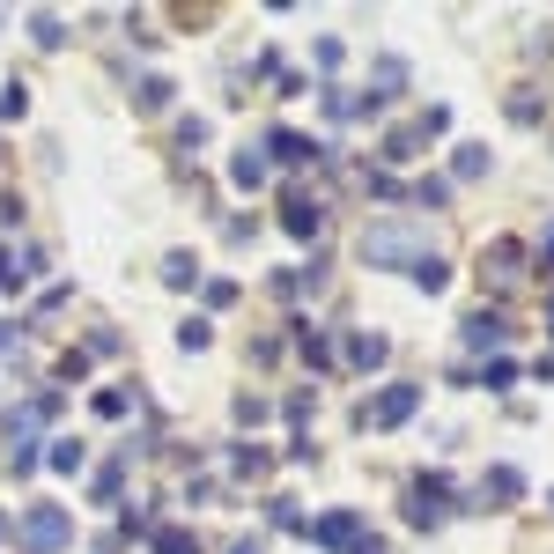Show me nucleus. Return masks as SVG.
Instances as JSON below:
<instances>
[{
	"label": "nucleus",
	"mask_w": 554,
	"mask_h": 554,
	"mask_svg": "<svg viewBox=\"0 0 554 554\" xmlns=\"http://www.w3.org/2000/svg\"><path fill=\"white\" fill-rule=\"evenodd\" d=\"M414 281H422V289L436 296V289H444V281H451V266H444V259H436V252H429L422 266H414Z\"/></svg>",
	"instance_id": "18"
},
{
	"label": "nucleus",
	"mask_w": 554,
	"mask_h": 554,
	"mask_svg": "<svg viewBox=\"0 0 554 554\" xmlns=\"http://www.w3.org/2000/svg\"><path fill=\"white\" fill-rule=\"evenodd\" d=\"M229 178H237V185H266V156H252V148H244V156L229 163Z\"/></svg>",
	"instance_id": "16"
},
{
	"label": "nucleus",
	"mask_w": 554,
	"mask_h": 554,
	"mask_svg": "<svg viewBox=\"0 0 554 554\" xmlns=\"http://www.w3.org/2000/svg\"><path fill=\"white\" fill-rule=\"evenodd\" d=\"M362 259L370 266H422L429 259V237L422 229H407V222H377V229H362Z\"/></svg>",
	"instance_id": "1"
},
{
	"label": "nucleus",
	"mask_w": 554,
	"mask_h": 554,
	"mask_svg": "<svg viewBox=\"0 0 554 554\" xmlns=\"http://www.w3.org/2000/svg\"><path fill=\"white\" fill-rule=\"evenodd\" d=\"M488 170V148H458V178H481Z\"/></svg>",
	"instance_id": "22"
},
{
	"label": "nucleus",
	"mask_w": 554,
	"mask_h": 554,
	"mask_svg": "<svg viewBox=\"0 0 554 554\" xmlns=\"http://www.w3.org/2000/svg\"><path fill=\"white\" fill-rule=\"evenodd\" d=\"M74 540V518L60 503H37V510H23V525H15V547L23 554H60Z\"/></svg>",
	"instance_id": "2"
},
{
	"label": "nucleus",
	"mask_w": 554,
	"mask_h": 554,
	"mask_svg": "<svg viewBox=\"0 0 554 554\" xmlns=\"http://www.w3.org/2000/svg\"><path fill=\"white\" fill-rule=\"evenodd\" d=\"M348 362H355V370H377V362H385V333H355L348 340Z\"/></svg>",
	"instance_id": "11"
},
{
	"label": "nucleus",
	"mask_w": 554,
	"mask_h": 554,
	"mask_svg": "<svg viewBox=\"0 0 554 554\" xmlns=\"http://www.w3.org/2000/svg\"><path fill=\"white\" fill-rule=\"evenodd\" d=\"M266 148H274V163H311V156H318V148L303 141V133H274Z\"/></svg>",
	"instance_id": "12"
},
{
	"label": "nucleus",
	"mask_w": 554,
	"mask_h": 554,
	"mask_svg": "<svg viewBox=\"0 0 554 554\" xmlns=\"http://www.w3.org/2000/svg\"><path fill=\"white\" fill-rule=\"evenodd\" d=\"M45 458H52V473H82V444H74V436H60Z\"/></svg>",
	"instance_id": "15"
},
{
	"label": "nucleus",
	"mask_w": 554,
	"mask_h": 554,
	"mask_svg": "<svg viewBox=\"0 0 554 554\" xmlns=\"http://www.w3.org/2000/svg\"><path fill=\"white\" fill-rule=\"evenodd\" d=\"M444 510H451V481H436V473H422V481H414V503H407V518L414 525H444Z\"/></svg>",
	"instance_id": "4"
},
{
	"label": "nucleus",
	"mask_w": 554,
	"mask_h": 554,
	"mask_svg": "<svg viewBox=\"0 0 554 554\" xmlns=\"http://www.w3.org/2000/svg\"><path fill=\"white\" fill-rule=\"evenodd\" d=\"M547 503H554V495H547Z\"/></svg>",
	"instance_id": "26"
},
{
	"label": "nucleus",
	"mask_w": 554,
	"mask_h": 554,
	"mask_svg": "<svg viewBox=\"0 0 554 554\" xmlns=\"http://www.w3.org/2000/svg\"><path fill=\"white\" fill-rule=\"evenodd\" d=\"M207 340H215V333H207V318H185V326H178V348H185V355H200Z\"/></svg>",
	"instance_id": "19"
},
{
	"label": "nucleus",
	"mask_w": 554,
	"mask_h": 554,
	"mask_svg": "<svg viewBox=\"0 0 554 554\" xmlns=\"http://www.w3.org/2000/svg\"><path fill=\"white\" fill-rule=\"evenodd\" d=\"M281 229H289V237H318V229H326V207H318L311 193H289V215H281Z\"/></svg>",
	"instance_id": "7"
},
{
	"label": "nucleus",
	"mask_w": 554,
	"mask_h": 554,
	"mask_svg": "<svg viewBox=\"0 0 554 554\" xmlns=\"http://www.w3.org/2000/svg\"><path fill=\"white\" fill-rule=\"evenodd\" d=\"M429 133H444V111H429L422 126H399L392 141H385V163H414V156H422V141H429Z\"/></svg>",
	"instance_id": "6"
},
{
	"label": "nucleus",
	"mask_w": 554,
	"mask_h": 554,
	"mask_svg": "<svg viewBox=\"0 0 554 554\" xmlns=\"http://www.w3.org/2000/svg\"><path fill=\"white\" fill-rule=\"evenodd\" d=\"M518 259H525L518 244H510V237H495L488 252H481V274H495V281H510V274H518Z\"/></svg>",
	"instance_id": "10"
},
{
	"label": "nucleus",
	"mask_w": 554,
	"mask_h": 554,
	"mask_svg": "<svg viewBox=\"0 0 554 554\" xmlns=\"http://www.w3.org/2000/svg\"><path fill=\"white\" fill-rule=\"evenodd\" d=\"M444 200H451L444 178H422V185H414V207H444Z\"/></svg>",
	"instance_id": "20"
},
{
	"label": "nucleus",
	"mask_w": 554,
	"mask_h": 554,
	"mask_svg": "<svg viewBox=\"0 0 554 554\" xmlns=\"http://www.w3.org/2000/svg\"><path fill=\"white\" fill-rule=\"evenodd\" d=\"M156 554H200V540L185 525H170V532H156Z\"/></svg>",
	"instance_id": "17"
},
{
	"label": "nucleus",
	"mask_w": 554,
	"mask_h": 554,
	"mask_svg": "<svg viewBox=\"0 0 554 554\" xmlns=\"http://www.w3.org/2000/svg\"><path fill=\"white\" fill-rule=\"evenodd\" d=\"M30 37H37V45H60L67 30H60V15H37V23H30Z\"/></svg>",
	"instance_id": "23"
},
{
	"label": "nucleus",
	"mask_w": 554,
	"mask_h": 554,
	"mask_svg": "<svg viewBox=\"0 0 554 554\" xmlns=\"http://www.w3.org/2000/svg\"><path fill=\"white\" fill-rule=\"evenodd\" d=\"M133 104H141V111H163V104H170V82H163V74H148V82L133 89Z\"/></svg>",
	"instance_id": "14"
},
{
	"label": "nucleus",
	"mask_w": 554,
	"mask_h": 554,
	"mask_svg": "<svg viewBox=\"0 0 554 554\" xmlns=\"http://www.w3.org/2000/svg\"><path fill=\"white\" fill-rule=\"evenodd\" d=\"M8 340H15V326H0V348H8Z\"/></svg>",
	"instance_id": "25"
},
{
	"label": "nucleus",
	"mask_w": 554,
	"mask_h": 554,
	"mask_svg": "<svg viewBox=\"0 0 554 554\" xmlns=\"http://www.w3.org/2000/svg\"><path fill=\"white\" fill-rule=\"evenodd\" d=\"M414 407H422V385H385L370 407H362V422H370V429H399Z\"/></svg>",
	"instance_id": "3"
},
{
	"label": "nucleus",
	"mask_w": 554,
	"mask_h": 554,
	"mask_svg": "<svg viewBox=\"0 0 554 554\" xmlns=\"http://www.w3.org/2000/svg\"><path fill=\"white\" fill-rule=\"evenodd\" d=\"M503 340H510V326H503L495 311H473V318H466V348L488 355V348H503Z\"/></svg>",
	"instance_id": "8"
},
{
	"label": "nucleus",
	"mask_w": 554,
	"mask_h": 554,
	"mask_svg": "<svg viewBox=\"0 0 554 554\" xmlns=\"http://www.w3.org/2000/svg\"><path fill=\"white\" fill-rule=\"evenodd\" d=\"M229 554H266V540H237V547H229Z\"/></svg>",
	"instance_id": "24"
},
{
	"label": "nucleus",
	"mask_w": 554,
	"mask_h": 554,
	"mask_svg": "<svg viewBox=\"0 0 554 554\" xmlns=\"http://www.w3.org/2000/svg\"><path fill=\"white\" fill-rule=\"evenodd\" d=\"M23 111H30V89L8 82V97H0V119H23Z\"/></svg>",
	"instance_id": "21"
},
{
	"label": "nucleus",
	"mask_w": 554,
	"mask_h": 554,
	"mask_svg": "<svg viewBox=\"0 0 554 554\" xmlns=\"http://www.w3.org/2000/svg\"><path fill=\"white\" fill-rule=\"evenodd\" d=\"M163 281H170V289H193V281H200V266L185 259V252H170V259H163Z\"/></svg>",
	"instance_id": "13"
},
{
	"label": "nucleus",
	"mask_w": 554,
	"mask_h": 554,
	"mask_svg": "<svg viewBox=\"0 0 554 554\" xmlns=\"http://www.w3.org/2000/svg\"><path fill=\"white\" fill-rule=\"evenodd\" d=\"M473 495H481V510H510V503L525 495V473H518V466H488Z\"/></svg>",
	"instance_id": "5"
},
{
	"label": "nucleus",
	"mask_w": 554,
	"mask_h": 554,
	"mask_svg": "<svg viewBox=\"0 0 554 554\" xmlns=\"http://www.w3.org/2000/svg\"><path fill=\"white\" fill-rule=\"evenodd\" d=\"M311 532H318V547H348L355 532H362V518H355V510H333V518H318Z\"/></svg>",
	"instance_id": "9"
}]
</instances>
